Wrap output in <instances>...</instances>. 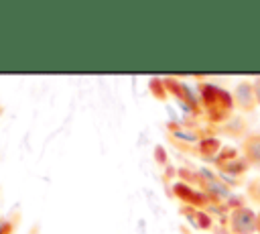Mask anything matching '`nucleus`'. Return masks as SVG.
<instances>
[{"label":"nucleus","instance_id":"obj_1","mask_svg":"<svg viewBox=\"0 0 260 234\" xmlns=\"http://www.w3.org/2000/svg\"><path fill=\"white\" fill-rule=\"evenodd\" d=\"M228 226L232 234H258V212L248 206H240L232 210Z\"/></svg>","mask_w":260,"mask_h":234},{"label":"nucleus","instance_id":"obj_2","mask_svg":"<svg viewBox=\"0 0 260 234\" xmlns=\"http://www.w3.org/2000/svg\"><path fill=\"white\" fill-rule=\"evenodd\" d=\"M234 106L240 110V112H252L258 102H256V94H254V81H240L236 87H234Z\"/></svg>","mask_w":260,"mask_h":234},{"label":"nucleus","instance_id":"obj_3","mask_svg":"<svg viewBox=\"0 0 260 234\" xmlns=\"http://www.w3.org/2000/svg\"><path fill=\"white\" fill-rule=\"evenodd\" d=\"M242 153H244V159H246L248 165L260 169V134L258 132H252L244 138Z\"/></svg>","mask_w":260,"mask_h":234},{"label":"nucleus","instance_id":"obj_4","mask_svg":"<svg viewBox=\"0 0 260 234\" xmlns=\"http://www.w3.org/2000/svg\"><path fill=\"white\" fill-rule=\"evenodd\" d=\"M250 195L254 197V201H260V179H254L250 185Z\"/></svg>","mask_w":260,"mask_h":234},{"label":"nucleus","instance_id":"obj_5","mask_svg":"<svg viewBox=\"0 0 260 234\" xmlns=\"http://www.w3.org/2000/svg\"><path fill=\"white\" fill-rule=\"evenodd\" d=\"M254 94H256V102H258V106H260V77L254 79Z\"/></svg>","mask_w":260,"mask_h":234},{"label":"nucleus","instance_id":"obj_6","mask_svg":"<svg viewBox=\"0 0 260 234\" xmlns=\"http://www.w3.org/2000/svg\"><path fill=\"white\" fill-rule=\"evenodd\" d=\"M258 234H260V212H258Z\"/></svg>","mask_w":260,"mask_h":234}]
</instances>
